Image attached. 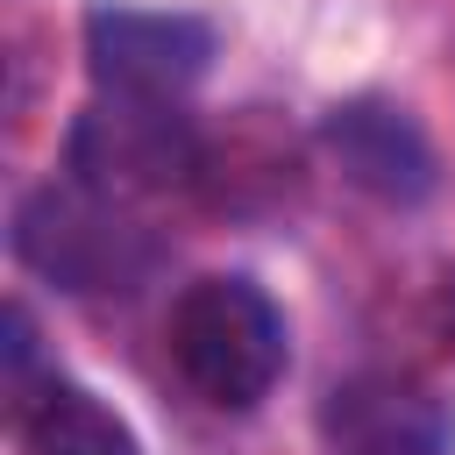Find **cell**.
<instances>
[{
	"label": "cell",
	"mask_w": 455,
	"mask_h": 455,
	"mask_svg": "<svg viewBox=\"0 0 455 455\" xmlns=\"http://www.w3.org/2000/svg\"><path fill=\"white\" fill-rule=\"evenodd\" d=\"M171 363L206 405L249 412L284 370V313L256 277H199L171 306Z\"/></svg>",
	"instance_id": "6da1fadb"
},
{
	"label": "cell",
	"mask_w": 455,
	"mask_h": 455,
	"mask_svg": "<svg viewBox=\"0 0 455 455\" xmlns=\"http://www.w3.org/2000/svg\"><path fill=\"white\" fill-rule=\"evenodd\" d=\"M71 171H78V185H92L107 199L171 192L199 171V135L178 114V100L100 92L71 128Z\"/></svg>",
	"instance_id": "7a4b0ae2"
},
{
	"label": "cell",
	"mask_w": 455,
	"mask_h": 455,
	"mask_svg": "<svg viewBox=\"0 0 455 455\" xmlns=\"http://www.w3.org/2000/svg\"><path fill=\"white\" fill-rule=\"evenodd\" d=\"M14 256L36 270V277H50V284H64V291H121L135 270H142V242H135V228L114 213V199L107 192H57V185H43V192H28L21 199V213H14Z\"/></svg>",
	"instance_id": "3957f363"
},
{
	"label": "cell",
	"mask_w": 455,
	"mask_h": 455,
	"mask_svg": "<svg viewBox=\"0 0 455 455\" xmlns=\"http://www.w3.org/2000/svg\"><path fill=\"white\" fill-rule=\"evenodd\" d=\"M85 57L100 92H142V100H178L206 57L213 28L192 14H149V7H92L85 14Z\"/></svg>",
	"instance_id": "277c9868"
},
{
	"label": "cell",
	"mask_w": 455,
	"mask_h": 455,
	"mask_svg": "<svg viewBox=\"0 0 455 455\" xmlns=\"http://www.w3.org/2000/svg\"><path fill=\"white\" fill-rule=\"evenodd\" d=\"M334 455H448V405L405 377H348L320 405Z\"/></svg>",
	"instance_id": "5b68a950"
},
{
	"label": "cell",
	"mask_w": 455,
	"mask_h": 455,
	"mask_svg": "<svg viewBox=\"0 0 455 455\" xmlns=\"http://www.w3.org/2000/svg\"><path fill=\"white\" fill-rule=\"evenodd\" d=\"M327 149L341 156V171L363 192H377L391 206H412V199L434 192V149H427L419 121L405 107H391V100H348V107H334L327 114Z\"/></svg>",
	"instance_id": "8992f818"
},
{
	"label": "cell",
	"mask_w": 455,
	"mask_h": 455,
	"mask_svg": "<svg viewBox=\"0 0 455 455\" xmlns=\"http://www.w3.org/2000/svg\"><path fill=\"white\" fill-rule=\"evenodd\" d=\"M7 391H14V434L28 455H142L135 427L71 377H21Z\"/></svg>",
	"instance_id": "52a82bcc"
}]
</instances>
